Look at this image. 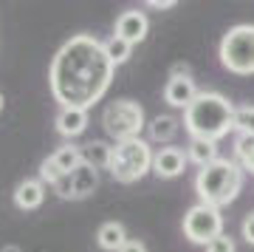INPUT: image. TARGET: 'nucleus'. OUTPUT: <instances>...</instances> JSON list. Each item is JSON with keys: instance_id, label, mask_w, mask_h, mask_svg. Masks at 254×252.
Listing matches in <instances>:
<instances>
[{"instance_id": "obj_1", "label": "nucleus", "mask_w": 254, "mask_h": 252, "mask_svg": "<svg viewBox=\"0 0 254 252\" xmlns=\"http://www.w3.org/2000/svg\"><path fill=\"white\" fill-rule=\"evenodd\" d=\"M116 65L93 34H73L60 45L48 68V88L60 108H93L113 82Z\"/></svg>"}, {"instance_id": "obj_2", "label": "nucleus", "mask_w": 254, "mask_h": 252, "mask_svg": "<svg viewBox=\"0 0 254 252\" xmlns=\"http://www.w3.org/2000/svg\"><path fill=\"white\" fill-rule=\"evenodd\" d=\"M237 108L218 91H200L198 99L184 111V127L192 139L220 142L229 130H235Z\"/></svg>"}, {"instance_id": "obj_3", "label": "nucleus", "mask_w": 254, "mask_h": 252, "mask_svg": "<svg viewBox=\"0 0 254 252\" xmlns=\"http://www.w3.org/2000/svg\"><path fill=\"white\" fill-rule=\"evenodd\" d=\"M243 167L232 159H218V162L200 167L195 176V193H198L200 204L209 207H226L237 198L243 187Z\"/></svg>"}, {"instance_id": "obj_4", "label": "nucleus", "mask_w": 254, "mask_h": 252, "mask_svg": "<svg viewBox=\"0 0 254 252\" xmlns=\"http://www.w3.org/2000/svg\"><path fill=\"white\" fill-rule=\"evenodd\" d=\"M153 147L147 139H130V142L113 144V159H110V176L119 184H136L153 170Z\"/></svg>"}, {"instance_id": "obj_5", "label": "nucleus", "mask_w": 254, "mask_h": 252, "mask_svg": "<svg viewBox=\"0 0 254 252\" xmlns=\"http://www.w3.org/2000/svg\"><path fill=\"white\" fill-rule=\"evenodd\" d=\"M220 65L229 74L249 77L254 74V26L240 23L232 26L220 40Z\"/></svg>"}, {"instance_id": "obj_6", "label": "nucleus", "mask_w": 254, "mask_h": 252, "mask_svg": "<svg viewBox=\"0 0 254 252\" xmlns=\"http://www.w3.org/2000/svg\"><path fill=\"white\" fill-rule=\"evenodd\" d=\"M102 127L105 133L113 139V142H130V139H138L141 130L147 127L144 119V108L133 102V99H116L110 102L105 114H102Z\"/></svg>"}, {"instance_id": "obj_7", "label": "nucleus", "mask_w": 254, "mask_h": 252, "mask_svg": "<svg viewBox=\"0 0 254 252\" xmlns=\"http://www.w3.org/2000/svg\"><path fill=\"white\" fill-rule=\"evenodd\" d=\"M184 235H187L190 244H198V247H206L209 241H215L218 235H223V216H220V210L198 201L184 216Z\"/></svg>"}, {"instance_id": "obj_8", "label": "nucleus", "mask_w": 254, "mask_h": 252, "mask_svg": "<svg viewBox=\"0 0 254 252\" xmlns=\"http://www.w3.org/2000/svg\"><path fill=\"white\" fill-rule=\"evenodd\" d=\"M96 187H99V170H93L91 164L82 162L73 173H68L57 181L54 193L60 198H88Z\"/></svg>"}, {"instance_id": "obj_9", "label": "nucleus", "mask_w": 254, "mask_h": 252, "mask_svg": "<svg viewBox=\"0 0 254 252\" xmlns=\"http://www.w3.org/2000/svg\"><path fill=\"white\" fill-rule=\"evenodd\" d=\"M147 31H150V23H147L144 11L127 9L116 17V31H113V34L122 37V40L130 43V45H138V43H144Z\"/></svg>"}, {"instance_id": "obj_10", "label": "nucleus", "mask_w": 254, "mask_h": 252, "mask_svg": "<svg viewBox=\"0 0 254 252\" xmlns=\"http://www.w3.org/2000/svg\"><path fill=\"white\" fill-rule=\"evenodd\" d=\"M187 153H184L181 147H173V144H167V147H158L153 156V173L158 179H178L187 167Z\"/></svg>"}, {"instance_id": "obj_11", "label": "nucleus", "mask_w": 254, "mask_h": 252, "mask_svg": "<svg viewBox=\"0 0 254 252\" xmlns=\"http://www.w3.org/2000/svg\"><path fill=\"white\" fill-rule=\"evenodd\" d=\"M198 85L192 77H170L167 85H164V102L170 105V108H181L187 111L198 99Z\"/></svg>"}, {"instance_id": "obj_12", "label": "nucleus", "mask_w": 254, "mask_h": 252, "mask_svg": "<svg viewBox=\"0 0 254 252\" xmlns=\"http://www.w3.org/2000/svg\"><path fill=\"white\" fill-rule=\"evenodd\" d=\"M54 125H57V133L60 136L76 139V136L85 133V127H88V111L85 108H60Z\"/></svg>"}, {"instance_id": "obj_13", "label": "nucleus", "mask_w": 254, "mask_h": 252, "mask_svg": "<svg viewBox=\"0 0 254 252\" xmlns=\"http://www.w3.org/2000/svg\"><path fill=\"white\" fill-rule=\"evenodd\" d=\"M46 201V184L40 179H26L14 187V207L17 210H37Z\"/></svg>"}, {"instance_id": "obj_14", "label": "nucleus", "mask_w": 254, "mask_h": 252, "mask_svg": "<svg viewBox=\"0 0 254 252\" xmlns=\"http://www.w3.org/2000/svg\"><path fill=\"white\" fill-rule=\"evenodd\" d=\"M127 241H130V238H127V230H125V224H119V221H105V224L99 227V233H96V244H99V250H105V252H119Z\"/></svg>"}, {"instance_id": "obj_15", "label": "nucleus", "mask_w": 254, "mask_h": 252, "mask_svg": "<svg viewBox=\"0 0 254 252\" xmlns=\"http://www.w3.org/2000/svg\"><path fill=\"white\" fill-rule=\"evenodd\" d=\"M110 159H113V144L102 142V139H93V142L82 144V162L91 164L93 170H108Z\"/></svg>"}, {"instance_id": "obj_16", "label": "nucleus", "mask_w": 254, "mask_h": 252, "mask_svg": "<svg viewBox=\"0 0 254 252\" xmlns=\"http://www.w3.org/2000/svg\"><path fill=\"white\" fill-rule=\"evenodd\" d=\"M147 130H150V139H153V142L170 144L175 136H178V130H181V122L175 117H170V114H158V117L150 119Z\"/></svg>"}, {"instance_id": "obj_17", "label": "nucleus", "mask_w": 254, "mask_h": 252, "mask_svg": "<svg viewBox=\"0 0 254 252\" xmlns=\"http://www.w3.org/2000/svg\"><path fill=\"white\" fill-rule=\"evenodd\" d=\"M187 159L195 162L198 167H206V164L218 162V142H206V139H190V147H187Z\"/></svg>"}, {"instance_id": "obj_18", "label": "nucleus", "mask_w": 254, "mask_h": 252, "mask_svg": "<svg viewBox=\"0 0 254 252\" xmlns=\"http://www.w3.org/2000/svg\"><path fill=\"white\" fill-rule=\"evenodd\" d=\"M51 159H54L57 167L68 176V173H73L82 164V147H76V144H63V147H57V153L51 156Z\"/></svg>"}, {"instance_id": "obj_19", "label": "nucleus", "mask_w": 254, "mask_h": 252, "mask_svg": "<svg viewBox=\"0 0 254 252\" xmlns=\"http://www.w3.org/2000/svg\"><path fill=\"white\" fill-rule=\"evenodd\" d=\"M105 54H108V60L113 65H125L127 60H130V54H133V45L130 43H125L122 37H110L108 43H105Z\"/></svg>"}, {"instance_id": "obj_20", "label": "nucleus", "mask_w": 254, "mask_h": 252, "mask_svg": "<svg viewBox=\"0 0 254 252\" xmlns=\"http://www.w3.org/2000/svg\"><path fill=\"white\" fill-rule=\"evenodd\" d=\"M235 127H237V133H246V136H252V139H254V105L237 108Z\"/></svg>"}, {"instance_id": "obj_21", "label": "nucleus", "mask_w": 254, "mask_h": 252, "mask_svg": "<svg viewBox=\"0 0 254 252\" xmlns=\"http://www.w3.org/2000/svg\"><path fill=\"white\" fill-rule=\"evenodd\" d=\"M63 176H65V173L57 167V162L51 159V156H48L46 162L40 164V181H43V184H51V187H54V184L63 179Z\"/></svg>"}, {"instance_id": "obj_22", "label": "nucleus", "mask_w": 254, "mask_h": 252, "mask_svg": "<svg viewBox=\"0 0 254 252\" xmlns=\"http://www.w3.org/2000/svg\"><path fill=\"white\" fill-rule=\"evenodd\" d=\"M203 250H206V252H237V244H235V238H232V235L223 233V235H218L215 241H209Z\"/></svg>"}, {"instance_id": "obj_23", "label": "nucleus", "mask_w": 254, "mask_h": 252, "mask_svg": "<svg viewBox=\"0 0 254 252\" xmlns=\"http://www.w3.org/2000/svg\"><path fill=\"white\" fill-rule=\"evenodd\" d=\"M235 153H237V159H240V162H243L246 156L254 153V139H252V136L237 133V139H235Z\"/></svg>"}, {"instance_id": "obj_24", "label": "nucleus", "mask_w": 254, "mask_h": 252, "mask_svg": "<svg viewBox=\"0 0 254 252\" xmlns=\"http://www.w3.org/2000/svg\"><path fill=\"white\" fill-rule=\"evenodd\" d=\"M240 233H243V241L249 244V247H254V210L243 218V224H240Z\"/></svg>"}, {"instance_id": "obj_25", "label": "nucleus", "mask_w": 254, "mask_h": 252, "mask_svg": "<svg viewBox=\"0 0 254 252\" xmlns=\"http://www.w3.org/2000/svg\"><path fill=\"white\" fill-rule=\"evenodd\" d=\"M119 252H147V247H144L141 241H136V238H130V241H127Z\"/></svg>"}, {"instance_id": "obj_26", "label": "nucleus", "mask_w": 254, "mask_h": 252, "mask_svg": "<svg viewBox=\"0 0 254 252\" xmlns=\"http://www.w3.org/2000/svg\"><path fill=\"white\" fill-rule=\"evenodd\" d=\"M147 6H150V9H175L178 0H150Z\"/></svg>"}, {"instance_id": "obj_27", "label": "nucleus", "mask_w": 254, "mask_h": 252, "mask_svg": "<svg viewBox=\"0 0 254 252\" xmlns=\"http://www.w3.org/2000/svg\"><path fill=\"white\" fill-rule=\"evenodd\" d=\"M240 167H243V170H249V173L254 176V153H252V156H246L243 162H240Z\"/></svg>"}, {"instance_id": "obj_28", "label": "nucleus", "mask_w": 254, "mask_h": 252, "mask_svg": "<svg viewBox=\"0 0 254 252\" xmlns=\"http://www.w3.org/2000/svg\"><path fill=\"white\" fill-rule=\"evenodd\" d=\"M0 252H23V250H20V247H14V244H9V247H3Z\"/></svg>"}, {"instance_id": "obj_29", "label": "nucleus", "mask_w": 254, "mask_h": 252, "mask_svg": "<svg viewBox=\"0 0 254 252\" xmlns=\"http://www.w3.org/2000/svg\"><path fill=\"white\" fill-rule=\"evenodd\" d=\"M0 111H3V94H0Z\"/></svg>"}]
</instances>
